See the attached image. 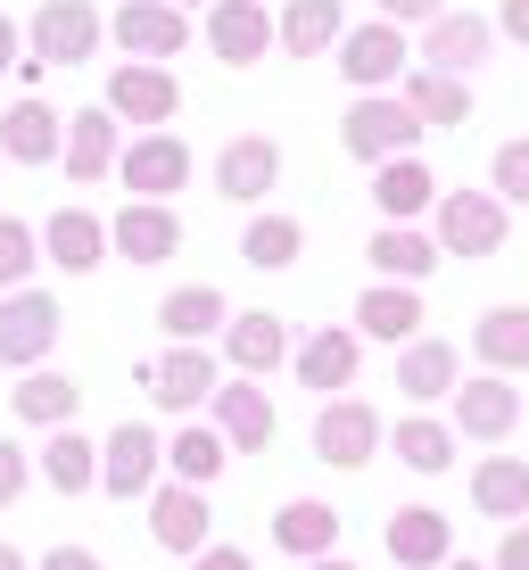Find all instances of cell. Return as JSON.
<instances>
[{"label":"cell","instance_id":"6da1fadb","mask_svg":"<svg viewBox=\"0 0 529 570\" xmlns=\"http://www.w3.org/2000/svg\"><path fill=\"white\" fill-rule=\"evenodd\" d=\"M414 141H422V125L405 116V100H398V91H364V100L340 116V149H347V157H364V166L414 157Z\"/></svg>","mask_w":529,"mask_h":570},{"label":"cell","instance_id":"7a4b0ae2","mask_svg":"<svg viewBox=\"0 0 529 570\" xmlns=\"http://www.w3.org/2000/svg\"><path fill=\"white\" fill-rule=\"evenodd\" d=\"M100 33H108V17L91 0H42L33 26H26V58L33 67H84L100 50Z\"/></svg>","mask_w":529,"mask_h":570},{"label":"cell","instance_id":"3957f363","mask_svg":"<svg viewBox=\"0 0 529 570\" xmlns=\"http://www.w3.org/2000/svg\"><path fill=\"white\" fill-rule=\"evenodd\" d=\"M439 207V257H497L504 248V199H488V190H447Z\"/></svg>","mask_w":529,"mask_h":570},{"label":"cell","instance_id":"277c9868","mask_svg":"<svg viewBox=\"0 0 529 570\" xmlns=\"http://www.w3.org/2000/svg\"><path fill=\"white\" fill-rule=\"evenodd\" d=\"M381 414H372L364 397H323V414H315V463L331 471H364L372 455H381Z\"/></svg>","mask_w":529,"mask_h":570},{"label":"cell","instance_id":"5b68a950","mask_svg":"<svg viewBox=\"0 0 529 570\" xmlns=\"http://www.w3.org/2000/svg\"><path fill=\"white\" fill-rule=\"evenodd\" d=\"M215 439H224V455H265L273 430H282V414H273L265 381H215Z\"/></svg>","mask_w":529,"mask_h":570},{"label":"cell","instance_id":"8992f818","mask_svg":"<svg viewBox=\"0 0 529 570\" xmlns=\"http://www.w3.org/2000/svg\"><path fill=\"white\" fill-rule=\"evenodd\" d=\"M58 298L50 289H9L0 298V364H42L50 347H58Z\"/></svg>","mask_w":529,"mask_h":570},{"label":"cell","instance_id":"52a82bcc","mask_svg":"<svg viewBox=\"0 0 529 570\" xmlns=\"http://www.w3.org/2000/svg\"><path fill=\"white\" fill-rule=\"evenodd\" d=\"M116 174H125V190L133 199H174V190L190 183V149H183V132H141L133 149H116Z\"/></svg>","mask_w":529,"mask_h":570},{"label":"cell","instance_id":"ba28073f","mask_svg":"<svg viewBox=\"0 0 529 570\" xmlns=\"http://www.w3.org/2000/svg\"><path fill=\"white\" fill-rule=\"evenodd\" d=\"M108 33H116V50H125V58L158 67V58H183L190 17H183V9H166V0H125V9L108 17Z\"/></svg>","mask_w":529,"mask_h":570},{"label":"cell","instance_id":"9c48e42d","mask_svg":"<svg viewBox=\"0 0 529 570\" xmlns=\"http://www.w3.org/2000/svg\"><path fill=\"white\" fill-rule=\"evenodd\" d=\"M158 463H166L158 430H149V422H116L108 446H100V488L133 504V497H149V488H158Z\"/></svg>","mask_w":529,"mask_h":570},{"label":"cell","instance_id":"30bf717a","mask_svg":"<svg viewBox=\"0 0 529 570\" xmlns=\"http://www.w3.org/2000/svg\"><path fill=\"white\" fill-rule=\"evenodd\" d=\"M405 58H414V50H405V33L372 17V26L340 33V58H331V67H340V75H347V83H356V91H398Z\"/></svg>","mask_w":529,"mask_h":570},{"label":"cell","instance_id":"8fae6325","mask_svg":"<svg viewBox=\"0 0 529 570\" xmlns=\"http://www.w3.org/2000/svg\"><path fill=\"white\" fill-rule=\"evenodd\" d=\"M447 397H455V439H513V422H521V389L513 381H497V372H480V381H455L447 389Z\"/></svg>","mask_w":529,"mask_h":570},{"label":"cell","instance_id":"7c38bea8","mask_svg":"<svg viewBox=\"0 0 529 570\" xmlns=\"http://www.w3.org/2000/svg\"><path fill=\"white\" fill-rule=\"evenodd\" d=\"M100 108L125 116V125H158V132H166V116L183 108V83H174L166 67H141V58H133V67L108 75V100H100Z\"/></svg>","mask_w":529,"mask_h":570},{"label":"cell","instance_id":"4fadbf2b","mask_svg":"<svg viewBox=\"0 0 529 570\" xmlns=\"http://www.w3.org/2000/svg\"><path fill=\"white\" fill-rule=\"evenodd\" d=\"M108 248L133 265H166L174 248H183V215L158 207V199H125V215L108 224Z\"/></svg>","mask_w":529,"mask_h":570},{"label":"cell","instance_id":"5bb4252c","mask_svg":"<svg viewBox=\"0 0 529 570\" xmlns=\"http://www.w3.org/2000/svg\"><path fill=\"white\" fill-rule=\"evenodd\" d=\"M207 488H183V480H166V488H149V538L166 546V554H199L207 546Z\"/></svg>","mask_w":529,"mask_h":570},{"label":"cell","instance_id":"9a60e30c","mask_svg":"<svg viewBox=\"0 0 529 570\" xmlns=\"http://www.w3.org/2000/svg\"><path fill=\"white\" fill-rule=\"evenodd\" d=\"M488 42H497V33H488V17H472V9H439L430 17V33H422V67L430 75H472L480 58H488Z\"/></svg>","mask_w":529,"mask_h":570},{"label":"cell","instance_id":"2e32d148","mask_svg":"<svg viewBox=\"0 0 529 570\" xmlns=\"http://www.w3.org/2000/svg\"><path fill=\"white\" fill-rule=\"evenodd\" d=\"M141 389L166 405V414H199V405L215 397V356L207 347H166V356L141 372Z\"/></svg>","mask_w":529,"mask_h":570},{"label":"cell","instance_id":"e0dca14e","mask_svg":"<svg viewBox=\"0 0 529 570\" xmlns=\"http://www.w3.org/2000/svg\"><path fill=\"white\" fill-rule=\"evenodd\" d=\"M265 42H273L265 0H207V50L224 58V67H257Z\"/></svg>","mask_w":529,"mask_h":570},{"label":"cell","instance_id":"ac0fdd59","mask_svg":"<svg viewBox=\"0 0 529 570\" xmlns=\"http://www.w3.org/2000/svg\"><path fill=\"white\" fill-rule=\"evenodd\" d=\"M224 356H232V372L241 381H265L273 364H290V323L282 314H224Z\"/></svg>","mask_w":529,"mask_h":570},{"label":"cell","instance_id":"d6986e66","mask_svg":"<svg viewBox=\"0 0 529 570\" xmlns=\"http://www.w3.org/2000/svg\"><path fill=\"white\" fill-rule=\"evenodd\" d=\"M381 546H389V562H398V570H439L447 554H455V521L430 513V504H405V513L381 529Z\"/></svg>","mask_w":529,"mask_h":570},{"label":"cell","instance_id":"ffe728a7","mask_svg":"<svg viewBox=\"0 0 529 570\" xmlns=\"http://www.w3.org/2000/svg\"><path fill=\"white\" fill-rule=\"evenodd\" d=\"M273 183H282V149H273L265 132H241V141H224V157H215V190H224V199L257 207Z\"/></svg>","mask_w":529,"mask_h":570},{"label":"cell","instance_id":"44dd1931","mask_svg":"<svg viewBox=\"0 0 529 570\" xmlns=\"http://www.w3.org/2000/svg\"><path fill=\"white\" fill-rule=\"evenodd\" d=\"M58 157H67V183H100V174H116V116L108 108H75L67 132H58Z\"/></svg>","mask_w":529,"mask_h":570},{"label":"cell","instance_id":"7402d4cb","mask_svg":"<svg viewBox=\"0 0 529 570\" xmlns=\"http://www.w3.org/2000/svg\"><path fill=\"white\" fill-rule=\"evenodd\" d=\"M42 248H50L58 273H91V265H108V224L91 207H58L42 224Z\"/></svg>","mask_w":529,"mask_h":570},{"label":"cell","instance_id":"603a6c76","mask_svg":"<svg viewBox=\"0 0 529 570\" xmlns=\"http://www.w3.org/2000/svg\"><path fill=\"white\" fill-rule=\"evenodd\" d=\"M356 340H389V347L422 340V298L405 282H372L356 298Z\"/></svg>","mask_w":529,"mask_h":570},{"label":"cell","instance_id":"cb8c5ba5","mask_svg":"<svg viewBox=\"0 0 529 570\" xmlns=\"http://www.w3.org/2000/svg\"><path fill=\"white\" fill-rule=\"evenodd\" d=\"M224 289H215V282H183V289H166V298H158V331H166V340L174 347H199L207 340V331H224Z\"/></svg>","mask_w":529,"mask_h":570},{"label":"cell","instance_id":"d4e9b609","mask_svg":"<svg viewBox=\"0 0 529 570\" xmlns=\"http://www.w3.org/2000/svg\"><path fill=\"white\" fill-rule=\"evenodd\" d=\"M472 356L497 372V381L529 372V306H488L480 323H472Z\"/></svg>","mask_w":529,"mask_h":570},{"label":"cell","instance_id":"484cf974","mask_svg":"<svg viewBox=\"0 0 529 570\" xmlns=\"http://www.w3.org/2000/svg\"><path fill=\"white\" fill-rule=\"evenodd\" d=\"M398 100H405V116L430 132V125H472V91L455 83V75H430V67H405L398 75Z\"/></svg>","mask_w":529,"mask_h":570},{"label":"cell","instance_id":"4316f807","mask_svg":"<svg viewBox=\"0 0 529 570\" xmlns=\"http://www.w3.org/2000/svg\"><path fill=\"white\" fill-rule=\"evenodd\" d=\"M290 364H298V381H306V389H323V397H331V389H347V381H356L364 340H356V331H331V323H323L306 347H290Z\"/></svg>","mask_w":529,"mask_h":570},{"label":"cell","instance_id":"83f0119b","mask_svg":"<svg viewBox=\"0 0 529 570\" xmlns=\"http://www.w3.org/2000/svg\"><path fill=\"white\" fill-rule=\"evenodd\" d=\"M273 546H282V554H298V562H323L331 546H340V513L315 504V497H290L282 513H273Z\"/></svg>","mask_w":529,"mask_h":570},{"label":"cell","instance_id":"f1b7e54d","mask_svg":"<svg viewBox=\"0 0 529 570\" xmlns=\"http://www.w3.org/2000/svg\"><path fill=\"white\" fill-rule=\"evenodd\" d=\"M58 132H67V116H58L50 100H17L9 116H0V149H9L17 166H50V157H58Z\"/></svg>","mask_w":529,"mask_h":570},{"label":"cell","instance_id":"f546056e","mask_svg":"<svg viewBox=\"0 0 529 570\" xmlns=\"http://www.w3.org/2000/svg\"><path fill=\"white\" fill-rule=\"evenodd\" d=\"M9 405H17V422H33V430H67L75 405H84V389H75V372H26V381L9 389Z\"/></svg>","mask_w":529,"mask_h":570},{"label":"cell","instance_id":"4dcf8cb0","mask_svg":"<svg viewBox=\"0 0 529 570\" xmlns=\"http://www.w3.org/2000/svg\"><path fill=\"white\" fill-rule=\"evenodd\" d=\"M472 504L488 521H529V455H488L472 471Z\"/></svg>","mask_w":529,"mask_h":570},{"label":"cell","instance_id":"1f68e13d","mask_svg":"<svg viewBox=\"0 0 529 570\" xmlns=\"http://www.w3.org/2000/svg\"><path fill=\"white\" fill-rule=\"evenodd\" d=\"M463 381V356L447 340H405V356H398V389L414 405H430V397H447V389Z\"/></svg>","mask_w":529,"mask_h":570},{"label":"cell","instance_id":"d6a6232c","mask_svg":"<svg viewBox=\"0 0 529 570\" xmlns=\"http://www.w3.org/2000/svg\"><path fill=\"white\" fill-rule=\"evenodd\" d=\"M372 199H381L389 224H414V215L439 199V183H430L422 157H389V166H372Z\"/></svg>","mask_w":529,"mask_h":570},{"label":"cell","instance_id":"836d02e7","mask_svg":"<svg viewBox=\"0 0 529 570\" xmlns=\"http://www.w3.org/2000/svg\"><path fill=\"white\" fill-rule=\"evenodd\" d=\"M340 0H290L282 17H273V42H282L290 58H323L331 42H340Z\"/></svg>","mask_w":529,"mask_h":570},{"label":"cell","instance_id":"e575fe53","mask_svg":"<svg viewBox=\"0 0 529 570\" xmlns=\"http://www.w3.org/2000/svg\"><path fill=\"white\" fill-rule=\"evenodd\" d=\"M42 480L58 488V497H84V488H100V446L84 439V430H50V446H42Z\"/></svg>","mask_w":529,"mask_h":570},{"label":"cell","instance_id":"d590c367","mask_svg":"<svg viewBox=\"0 0 529 570\" xmlns=\"http://www.w3.org/2000/svg\"><path fill=\"white\" fill-rule=\"evenodd\" d=\"M364 257H372V273H381V282H405V289H414L422 273L439 265V248H430L414 224H381V232H372V248H364Z\"/></svg>","mask_w":529,"mask_h":570},{"label":"cell","instance_id":"8d00e7d4","mask_svg":"<svg viewBox=\"0 0 529 570\" xmlns=\"http://www.w3.org/2000/svg\"><path fill=\"white\" fill-rule=\"evenodd\" d=\"M298 248H306V224H298V215H257V224H248V240H241V257L257 265V273H282V265H298Z\"/></svg>","mask_w":529,"mask_h":570},{"label":"cell","instance_id":"74e56055","mask_svg":"<svg viewBox=\"0 0 529 570\" xmlns=\"http://www.w3.org/2000/svg\"><path fill=\"white\" fill-rule=\"evenodd\" d=\"M398 463L422 471V480H430V471H447V463H455V430L430 422V414H405L398 422Z\"/></svg>","mask_w":529,"mask_h":570},{"label":"cell","instance_id":"f35d334b","mask_svg":"<svg viewBox=\"0 0 529 570\" xmlns=\"http://www.w3.org/2000/svg\"><path fill=\"white\" fill-rule=\"evenodd\" d=\"M166 471L183 488H207L215 471H224V439H215V430H183V439L166 446Z\"/></svg>","mask_w":529,"mask_h":570},{"label":"cell","instance_id":"ab89813d","mask_svg":"<svg viewBox=\"0 0 529 570\" xmlns=\"http://www.w3.org/2000/svg\"><path fill=\"white\" fill-rule=\"evenodd\" d=\"M33 265H42V240H33V224H17V215H0V298L33 282Z\"/></svg>","mask_w":529,"mask_h":570},{"label":"cell","instance_id":"60d3db41","mask_svg":"<svg viewBox=\"0 0 529 570\" xmlns=\"http://www.w3.org/2000/svg\"><path fill=\"white\" fill-rule=\"evenodd\" d=\"M488 183H497L488 199H513V207H529V132H521V141H504V149H497Z\"/></svg>","mask_w":529,"mask_h":570},{"label":"cell","instance_id":"b9f144b4","mask_svg":"<svg viewBox=\"0 0 529 570\" xmlns=\"http://www.w3.org/2000/svg\"><path fill=\"white\" fill-rule=\"evenodd\" d=\"M26 480H33L26 446H17V439H0V504H17V497H26Z\"/></svg>","mask_w":529,"mask_h":570},{"label":"cell","instance_id":"7bdbcfd3","mask_svg":"<svg viewBox=\"0 0 529 570\" xmlns=\"http://www.w3.org/2000/svg\"><path fill=\"white\" fill-rule=\"evenodd\" d=\"M439 9H447V0H381V26H398V33H405V26H430Z\"/></svg>","mask_w":529,"mask_h":570},{"label":"cell","instance_id":"ee69618b","mask_svg":"<svg viewBox=\"0 0 529 570\" xmlns=\"http://www.w3.org/2000/svg\"><path fill=\"white\" fill-rule=\"evenodd\" d=\"M33 570H100V554H91V546H50Z\"/></svg>","mask_w":529,"mask_h":570},{"label":"cell","instance_id":"f6af8a7d","mask_svg":"<svg viewBox=\"0 0 529 570\" xmlns=\"http://www.w3.org/2000/svg\"><path fill=\"white\" fill-rule=\"evenodd\" d=\"M497 570H529V521L504 529V546H497Z\"/></svg>","mask_w":529,"mask_h":570},{"label":"cell","instance_id":"bcb514c9","mask_svg":"<svg viewBox=\"0 0 529 570\" xmlns=\"http://www.w3.org/2000/svg\"><path fill=\"white\" fill-rule=\"evenodd\" d=\"M488 33H513V42H529V0H497V26Z\"/></svg>","mask_w":529,"mask_h":570},{"label":"cell","instance_id":"7dc6e473","mask_svg":"<svg viewBox=\"0 0 529 570\" xmlns=\"http://www.w3.org/2000/svg\"><path fill=\"white\" fill-rule=\"evenodd\" d=\"M190 570H248V554H241V546H199Z\"/></svg>","mask_w":529,"mask_h":570},{"label":"cell","instance_id":"c3c4849f","mask_svg":"<svg viewBox=\"0 0 529 570\" xmlns=\"http://www.w3.org/2000/svg\"><path fill=\"white\" fill-rule=\"evenodd\" d=\"M17 58H26V33H17V26H9V17H0V75H9V67H17Z\"/></svg>","mask_w":529,"mask_h":570},{"label":"cell","instance_id":"681fc988","mask_svg":"<svg viewBox=\"0 0 529 570\" xmlns=\"http://www.w3.org/2000/svg\"><path fill=\"white\" fill-rule=\"evenodd\" d=\"M0 570H33L26 554H17V546H0Z\"/></svg>","mask_w":529,"mask_h":570},{"label":"cell","instance_id":"f907efd6","mask_svg":"<svg viewBox=\"0 0 529 570\" xmlns=\"http://www.w3.org/2000/svg\"><path fill=\"white\" fill-rule=\"evenodd\" d=\"M306 570H356V562H340V554H323V562H306Z\"/></svg>","mask_w":529,"mask_h":570},{"label":"cell","instance_id":"816d5d0a","mask_svg":"<svg viewBox=\"0 0 529 570\" xmlns=\"http://www.w3.org/2000/svg\"><path fill=\"white\" fill-rule=\"evenodd\" d=\"M439 570H480V562H455V554H447V562H439Z\"/></svg>","mask_w":529,"mask_h":570},{"label":"cell","instance_id":"f5cc1de1","mask_svg":"<svg viewBox=\"0 0 529 570\" xmlns=\"http://www.w3.org/2000/svg\"><path fill=\"white\" fill-rule=\"evenodd\" d=\"M166 9H199V0H166Z\"/></svg>","mask_w":529,"mask_h":570}]
</instances>
